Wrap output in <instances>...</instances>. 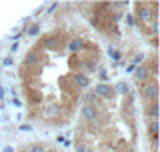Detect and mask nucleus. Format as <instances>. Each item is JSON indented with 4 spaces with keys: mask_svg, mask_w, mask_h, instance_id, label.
Here are the masks:
<instances>
[{
    "mask_svg": "<svg viewBox=\"0 0 160 152\" xmlns=\"http://www.w3.org/2000/svg\"><path fill=\"white\" fill-rule=\"evenodd\" d=\"M142 93H144V98L149 99V101H154L157 98L158 94V90H157V85L155 83H149V85H146L144 90H142Z\"/></svg>",
    "mask_w": 160,
    "mask_h": 152,
    "instance_id": "obj_1",
    "label": "nucleus"
},
{
    "mask_svg": "<svg viewBox=\"0 0 160 152\" xmlns=\"http://www.w3.org/2000/svg\"><path fill=\"white\" fill-rule=\"evenodd\" d=\"M82 115L87 120H95L96 117H98V111H96L91 104H87V106H83V107H82Z\"/></svg>",
    "mask_w": 160,
    "mask_h": 152,
    "instance_id": "obj_2",
    "label": "nucleus"
},
{
    "mask_svg": "<svg viewBox=\"0 0 160 152\" xmlns=\"http://www.w3.org/2000/svg\"><path fill=\"white\" fill-rule=\"evenodd\" d=\"M152 18H154V11H152V8H149V7H142V8L139 10V19H141L142 22H151Z\"/></svg>",
    "mask_w": 160,
    "mask_h": 152,
    "instance_id": "obj_3",
    "label": "nucleus"
},
{
    "mask_svg": "<svg viewBox=\"0 0 160 152\" xmlns=\"http://www.w3.org/2000/svg\"><path fill=\"white\" fill-rule=\"evenodd\" d=\"M95 94H99V96H104V98H109L112 94V88L109 85H106V83H99V85H96V91Z\"/></svg>",
    "mask_w": 160,
    "mask_h": 152,
    "instance_id": "obj_4",
    "label": "nucleus"
},
{
    "mask_svg": "<svg viewBox=\"0 0 160 152\" xmlns=\"http://www.w3.org/2000/svg\"><path fill=\"white\" fill-rule=\"evenodd\" d=\"M135 77L141 82L147 80V78H149V69H147V67H142V66L135 67Z\"/></svg>",
    "mask_w": 160,
    "mask_h": 152,
    "instance_id": "obj_5",
    "label": "nucleus"
},
{
    "mask_svg": "<svg viewBox=\"0 0 160 152\" xmlns=\"http://www.w3.org/2000/svg\"><path fill=\"white\" fill-rule=\"evenodd\" d=\"M82 47H83V40H82V38H74V40H71L69 45H67V48H69L71 53L78 51V50L82 48Z\"/></svg>",
    "mask_w": 160,
    "mask_h": 152,
    "instance_id": "obj_6",
    "label": "nucleus"
},
{
    "mask_svg": "<svg viewBox=\"0 0 160 152\" xmlns=\"http://www.w3.org/2000/svg\"><path fill=\"white\" fill-rule=\"evenodd\" d=\"M75 83L78 87H88L90 80H88V77L83 75V74H75Z\"/></svg>",
    "mask_w": 160,
    "mask_h": 152,
    "instance_id": "obj_7",
    "label": "nucleus"
},
{
    "mask_svg": "<svg viewBox=\"0 0 160 152\" xmlns=\"http://www.w3.org/2000/svg\"><path fill=\"white\" fill-rule=\"evenodd\" d=\"M58 112H59L58 106L51 104V106H48V107L45 109V117H55V115H58Z\"/></svg>",
    "mask_w": 160,
    "mask_h": 152,
    "instance_id": "obj_8",
    "label": "nucleus"
},
{
    "mask_svg": "<svg viewBox=\"0 0 160 152\" xmlns=\"http://www.w3.org/2000/svg\"><path fill=\"white\" fill-rule=\"evenodd\" d=\"M38 63V55L37 53H27L26 56V64L27 66H35Z\"/></svg>",
    "mask_w": 160,
    "mask_h": 152,
    "instance_id": "obj_9",
    "label": "nucleus"
},
{
    "mask_svg": "<svg viewBox=\"0 0 160 152\" xmlns=\"http://www.w3.org/2000/svg\"><path fill=\"white\" fill-rule=\"evenodd\" d=\"M45 47L48 50H56L58 48V38L56 37H48L47 40H45Z\"/></svg>",
    "mask_w": 160,
    "mask_h": 152,
    "instance_id": "obj_10",
    "label": "nucleus"
},
{
    "mask_svg": "<svg viewBox=\"0 0 160 152\" xmlns=\"http://www.w3.org/2000/svg\"><path fill=\"white\" fill-rule=\"evenodd\" d=\"M115 91L120 93V94H127L128 93V85L125 82H118L115 85Z\"/></svg>",
    "mask_w": 160,
    "mask_h": 152,
    "instance_id": "obj_11",
    "label": "nucleus"
},
{
    "mask_svg": "<svg viewBox=\"0 0 160 152\" xmlns=\"http://www.w3.org/2000/svg\"><path fill=\"white\" fill-rule=\"evenodd\" d=\"M149 115H152L154 119H157L158 117V104L157 103H154L152 106H151V109H149V112H147Z\"/></svg>",
    "mask_w": 160,
    "mask_h": 152,
    "instance_id": "obj_12",
    "label": "nucleus"
},
{
    "mask_svg": "<svg viewBox=\"0 0 160 152\" xmlns=\"http://www.w3.org/2000/svg\"><path fill=\"white\" fill-rule=\"evenodd\" d=\"M149 130H151V133H152V136H157V133H158V122H157V120L151 122Z\"/></svg>",
    "mask_w": 160,
    "mask_h": 152,
    "instance_id": "obj_13",
    "label": "nucleus"
},
{
    "mask_svg": "<svg viewBox=\"0 0 160 152\" xmlns=\"http://www.w3.org/2000/svg\"><path fill=\"white\" fill-rule=\"evenodd\" d=\"M27 32H29V35H37V34L40 32V27L37 24H34V26L29 27V31H27Z\"/></svg>",
    "mask_w": 160,
    "mask_h": 152,
    "instance_id": "obj_14",
    "label": "nucleus"
},
{
    "mask_svg": "<svg viewBox=\"0 0 160 152\" xmlns=\"http://www.w3.org/2000/svg\"><path fill=\"white\" fill-rule=\"evenodd\" d=\"M107 53H109V55H111V56H112V58L115 59V61H118V59H120V55H118L117 51H114V48H112V47H109V50H107Z\"/></svg>",
    "mask_w": 160,
    "mask_h": 152,
    "instance_id": "obj_15",
    "label": "nucleus"
},
{
    "mask_svg": "<svg viewBox=\"0 0 160 152\" xmlns=\"http://www.w3.org/2000/svg\"><path fill=\"white\" fill-rule=\"evenodd\" d=\"M85 99H87L88 103H95V101H96V94L95 93H88L87 96H85Z\"/></svg>",
    "mask_w": 160,
    "mask_h": 152,
    "instance_id": "obj_16",
    "label": "nucleus"
},
{
    "mask_svg": "<svg viewBox=\"0 0 160 152\" xmlns=\"http://www.w3.org/2000/svg\"><path fill=\"white\" fill-rule=\"evenodd\" d=\"M19 130H21V131H32V127H31V125H21Z\"/></svg>",
    "mask_w": 160,
    "mask_h": 152,
    "instance_id": "obj_17",
    "label": "nucleus"
},
{
    "mask_svg": "<svg viewBox=\"0 0 160 152\" xmlns=\"http://www.w3.org/2000/svg\"><path fill=\"white\" fill-rule=\"evenodd\" d=\"M77 152H88V150H87V146L78 144V146H77Z\"/></svg>",
    "mask_w": 160,
    "mask_h": 152,
    "instance_id": "obj_18",
    "label": "nucleus"
},
{
    "mask_svg": "<svg viewBox=\"0 0 160 152\" xmlns=\"http://www.w3.org/2000/svg\"><path fill=\"white\" fill-rule=\"evenodd\" d=\"M29 152H45V149H43V147H40V146H35V147H32Z\"/></svg>",
    "mask_w": 160,
    "mask_h": 152,
    "instance_id": "obj_19",
    "label": "nucleus"
},
{
    "mask_svg": "<svg viewBox=\"0 0 160 152\" xmlns=\"http://www.w3.org/2000/svg\"><path fill=\"white\" fill-rule=\"evenodd\" d=\"M142 58H144V55H142V53H139V55H138V56H136V58H135V64L141 63V61H142Z\"/></svg>",
    "mask_w": 160,
    "mask_h": 152,
    "instance_id": "obj_20",
    "label": "nucleus"
},
{
    "mask_svg": "<svg viewBox=\"0 0 160 152\" xmlns=\"http://www.w3.org/2000/svg\"><path fill=\"white\" fill-rule=\"evenodd\" d=\"M56 8H58V3H53V5H51V7L48 8V11H47V13H53V11H55Z\"/></svg>",
    "mask_w": 160,
    "mask_h": 152,
    "instance_id": "obj_21",
    "label": "nucleus"
},
{
    "mask_svg": "<svg viewBox=\"0 0 160 152\" xmlns=\"http://www.w3.org/2000/svg\"><path fill=\"white\" fill-rule=\"evenodd\" d=\"M120 19H122V15H120V13H115V15H114V21H115V22H118Z\"/></svg>",
    "mask_w": 160,
    "mask_h": 152,
    "instance_id": "obj_22",
    "label": "nucleus"
},
{
    "mask_svg": "<svg viewBox=\"0 0 160 152\" xmlns=\"http://www.w3.org/2000/svg\"><path fill=\"white\" fill-rule=\"evenodd\" d=\"M127 19H128V24H130V26H133V24H135V21H133V16H131V15H128V18H127Z\"/></svg>",
    "mask_w": 160,
    "mask_h": 152,
    "instance_id": "obj_23",
    "label": "nucleus"
},
{
    "mask_svg": "<svg viewBox=\"0 0 160 152\" xmlns=\"http://www.w3.org/2000/svg\"><path fill=\"white\" fill-rule=\"evenodd\" d=\"M11 63H13V61H11V58H7V59L3 61V64H5V66H10Z\"/></svg>",
    "mask_w": 160,
    "mask_h": 152,
    "instance_id": "obj_24",
    "label": "nucleus"
},
{
    "mask_svg": "<svg viewBox=\"0 0 160 152\" xmlns=\"http://www.w3.org/2000/svg\"><path fill=\"white\" fill-rule=\"evenodd\" d=\"M3 152H13V147H10V146H7V147L3 149Z\"/></svg>",
    "mask_w": 160,
    "mask_h": 152,
    "instance_id": "obj_25",
    "label": "nucleus"
},
{
    "mask_svg": "<svg viewBox=\"0 0 160 152\" xmlns=\"http://www.w3.org/2000/svg\"><path fill=\"white\" fill-rule=\"evenodd\" d=\"M133 71H135V64H133V66H130L128 69H127V72H133Z\"/></svg>",
    "mask_w": 160,
    "mask_h": 152,
    "instance_id": "obj_26",
    "label": "nucleus"
},
{
    "mask_svg": "<svg viewBox=\"0 0 160 152\" xmlns=\"http://www.w3.org/2000/svg\"><path fill=\"white\" fill-rule=\"evenodd\" d=\"M91 24H93V26H98L99 21H98V19H93V21H91Z\"/></svg>",
    "mask_w": 160,
    "mask_h": 152,
    "instance_id": "obj_27",
    "label": "nucleus"
},
{
    "mask_svg": "<svg viewBox=\"0 0 160 152\" xmlns=\"http://www.w3.org/2000/svg\"><path fill=\"white\" fill-rule=\"evenodd\" d=\"M11 50H13V51H16V50H18V43H15L13 47H11Z\"/></svg>",
    "mask_w": 160,
    "mask_h": 152,
    "instance_id": "obj_28",
    "label": "nucleus"
},
{
    "mask_svg": "<svg viewBox=\"0 0 160 152\" xmlns=\"http://www.w3.org/2000/svg\"><path fill=\"white\" fill-rule=\"evenodd\" d=\"M157 31H158V24L155 22V24H154V32H157Z\"/></svg>",
    "mask_w": 160,
    "mask_h": 152,
    "instance_id": "obj_29",
    "label": "nucleus"
},
{
    "mask_svg": "<svg viewBox=\"0 0 160 152\" xmlns=\"http://www.w3.org/2000/svg\"><path fill=\"white\" fill-rule=\"evenodd\" d=\"M13 104H15V106H21V103H19L18 99H15V101H13Z\"/></svg>",
    "mask_w": 160,
    "mask_h": 152,
    "instance_id": "obj_30",
    "label": "nucleus"
},
{
    "mask_svg": "<svg viewBox=\"0 0 160 152\" xmlns=\"http://www.w3.org/2000/svg\"><path fill=\"white\" fill-rule=\"evenodd\" d=\"M2 98H3V90L0 88V99H2Z\"/></svg>",
    "mask_w": 160,
    "mask_h": 152,
    "instance_id": "obj_31",
    "label": "nucleus"
},
{
    "mask_svg": "<svg viewBox=\"0 0 160 152\" xmlns=\"http://www.w3.org/2000/svg\"><path fill=\"white\" fill-rule=\"evenodd\" d=\"M128 152H133V150H128Z\"/></svg>",
    "mask_w": 160,
    "mask_h": 152,
    "instance_id": "obj_32",
    "label": "nucleus"
},
{
    "mask_svg": "<svg viewBox=\"0 0 160 152\" xmlns=\"http://www.w3.org/2000/svg\"><path fill=\"white\" fill-rule=\"evenodd\" d=\"M22 152H26V150H22Z\"/></svg>",
    "mask_w": 160,
    "mask_h": 152,
    "instance_id": "obj_33",
    "label": "nucleus"
}]
</instances>
